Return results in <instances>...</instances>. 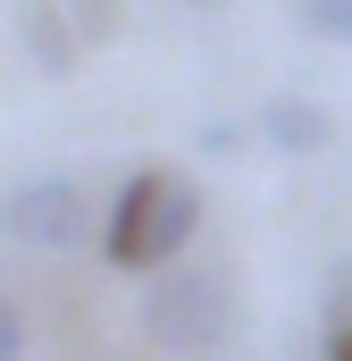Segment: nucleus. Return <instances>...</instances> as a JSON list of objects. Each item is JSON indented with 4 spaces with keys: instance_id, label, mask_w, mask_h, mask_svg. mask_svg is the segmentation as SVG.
<instances>
[{
    "instance_id": "8",
    "label": "nucleus",
    "mask_w": 352,
    "mask_h": 361,
    "mask_svg": "<svg viewBox=\"0 0 352 361\" xmlns=\"http://www.w3.org/2000/svg\"><path fill=\"white\" fill-rule=\"evenodd\" d=\"M17 353H25V328H17V311L0 302V361H17Z\"/></svg>"
},
{
    "instance_id": "5",
    "label": "nucleus",
    "mask_w": 352,
    "mask_h": 361,
    "mask_svg": "<svg viewBox=\"0 0 352 361\" xmlns=\"http://www.w3.org/2000/svg\"><path fill=\"white\" fill-rule=\"evenodd\" d=\"M260 126H268V143H277V152H319V143L336 135L319 101H268V118H260Z\"/></svg>"
},
{
    "instance_id": "6",
    "label": "nucleus",
    "mask_w": 352,
    "mask_h": 361,
    "mask_svg": "<svg viewBox=\"0 0 352 361\" xmlns=\"http://www.w3.org/2000/svg\"><path fill=\"white\" fill-rule=\"evenodd\" d=\"M302 25H310L319 42L352 51V0H302Z\"/></svg>"
},
{
    "instance_id": "9",
    "label": "nucleus",
    "mask_w": 352,
    "mask_h": 361,
    "mask_svg": "<svg viewBox=\"0 0 352 361\" xmlns=\"http://www.w3.org/2000/svg\"><path fill=\"white\" fill-rule=\"evenodd\" d=\"M327 361H352V328H344V336H336V345H327Z\"/></svg>"
},
{
    "instance_id": "4",
    "label": "nucleus",
    "mask_w": 352,
    "mask_h": 361,
    "mask_svg": "<svg viewBox=\"0 0 352 361\" xmlns=\"http://www.w3.org/2000/svg\"><path fill=\"white\" fill-rule=\"evenodd\" d=\"M76 8H59V0H25L17 8V42H25V59L34 68H51V76H68L76 59H84V25H68Z\"/></svg>"
},
{
    "instance_id": "2",
    "label": "nucleus",
    "mask_w": 352,
    "mask_h": 361,
    "mask_svg": "<svg viewBox=\"0 0 352 361\" xmlns=\"http://www.w3.org/2000/svg\"><path fill=\"white\" fill-rule=\"evenodd\" d=\"M143 336L168 345V353H218L235 336V286L227 269H151V294H143Z\"/></svg>"
},
{
    "instance_id": "7",
    "label": "nucleus",
    "mask_w": 352,
    "mask_h": 361,
    "mask_svg": "<svg viewBox=\"0 0 352 361\" xmlns=\"http://www.w3.org/2000/svg\"><path fill=\"white\" fill-rule=\"evenodd\" d=\"M68 8H76L84 42H109V34H118V0H68Z\"/></svg>"
},
{
    "instance_id": "1",
    "label": "nucleus",
    "mask_w": 352,
    "mask_h": 361,
    "mask_svg": "<svg viewBox=\"0 0 352 361\" xmlns=\"http://www.w3.org/2000/svg\"><path fill=\"white\" fill-rule=\"evenodd\" d=\"M193 227H201V185L176 177V169H143V177H126V193L109 202V227H101V252H109V269H168L176 252L193 244Z\"/></svg>"
},
{
    "instance_id": "10",
    "label": "nucleus",
    "mask_w": 352,
    "mask_h": 361,
    "mask_svg": "<svg viewBox=\"0 0 352 361\" xmlns=\"http://www.w3.org/2000/svg\"><path fill=\"white\" fill-rule=\"evenodd\" d=\"M201 8H218V0H201Z\"/></svg>"
},
{
    "instance_id": "3",
    "label": "nucleus",
    "mask_w": 352,
    "mask_h": 361,
    "mask_svg": "<svg viewBox=\"0 0 352 361\" xmlns=\"http://www.w3.org/2000/svg\"><path fill=\"white\" fill-rule=\"evenodd\" d=\"M0 235L8 244H25V252H76L92 235V202L76 177H25L8 185V202H0Z\"/></svg>"
}]
</instances>
